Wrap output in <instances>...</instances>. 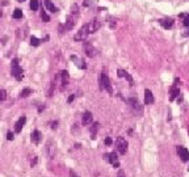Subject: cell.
<instances>
[{
	"instance_id": "16",
	"label": "cell",
	"mask_w": 189,
	"mask_h": 177,
	"mask_svg": "<svg viewBox=\"0 0 189 177\" xmlns=\"http://www.w3.org/2000/svg\"><path fill=\"white\" fill-rule=\"evenodd\" d=\"M179 88H176V87H172L171 88V92H169V100L172 101V100H175L177 96H179Z\"/></svg>"
},
{
	"instance_id": "33",
	"label": "cell",
	"mask_w": 189,
	"mask_h": 177,
	"mask_svg": "<svg viewBox=\"0 0 189 177\" xmlns=\"http://www.w3.org/2000/svg\"><path fill=\"white\" fill-rule=\"evenodd\" d=\"M57 125H58V122H53V124H51V129H57Z\"/></svg>"
},
{
	"instance_id": "35",
	"label": "cell",
	"mask_w": 189,
	"mask_h": 177,
	"mask_svg": "<svg viewBox=\"0 0 189 177\" xmlns=\"http://www.w3.org/2000/svg\"><path fill=\"white\" fill-rule=\"evenodd\" d=\"M183 35H185V37H187V35H189V30H188V32H187V33H184V34H183Z\"/></svg>"
},
{
	"instance_id": "25",
	"label": "cell",
	"mask_w": 189,
	"mask_h": 177,
	"mask_svg": "<svg viewBox=\"0 0 189 177\" xmlns=\"http://www.w3.org/2000/svg\"><path fill=\"white\" fill-rule=\"evenodd\" d=\"M180 17H184V25L189 26V13L188 14H180Z\"/></svg>"
},
{
	"instance_id": "15",
	"label": "cell",
	"mask_w": 189,
	"mask_h": 177,
	"mask_svg": "<svg viewBox=\"0 0 189 177\" xmlns=\"http://www.w3.org/2000/svg\"><path fill=\"white\" fill-rule=\"evenodd\" d=\"M159 24H160L164 29H171L173 26V20H171V19H168V20H159Z\"/></svg>"
},
{
	"instance_id": "36",
	"label": "cell",
	"mask_w": 189,
	"mask_h": 177,
	"mask_svg": "<svg viewBox=\"0 0 189 177\" xmlns=\"http://www.w3.org/2000/svg\"><path fill=\"white\" fill-rule=\"evenodd\" d=\"M17 2H20V3H21V2H24V0H17Z\"/></svg>"
},
{
	"instance_id": "28",
	"label": "cell",
	"mask_w": 189,
	"mask_h": 177,
	"mask_svg": "<svg viewBox=\"0 0 189 177\" xmlns=\"http://www.w3.org/2000/svg\"><path fill=\"white\" fill-rule=\"evenodd\" d=\"M104 143L107 144V146H110V144H112V139L110 138H107V139L104 140Z\"/></svg>"
},
{
	"instance_id": "34",
	"label": "cell",
	"mask_w": 189,
	"mask_h": 177,
	"mask_svg": "<svg viewBox=\"0 0 189 177\" xmlns=\"http://www.w3.org/2000/svg\"><path fill=\"white\" fill-rule=\"evenodd\" d=\"M43 109H45V106H43V105H42V106H39V109H38V111H42Z\"/></svg>"
},
{
	"instance_id": "30",
	"label": "cell",
	"mask_w": 189,
	"mask_h": 177,
	"mask_svg": "<svg viewBox=\"0 0 189 177\" xmlns=\"http://www.w3.org/2000/svg\"><path fill=\"white\" fill-rule=\"evenodd\" d=\"M70 177H79V176L76 175V172H74V171H70Z\"/></svg>"
},
{
	"instance_id": "26",
	"label": "cell",
	"mask_w": 189,
	"mask_h": 177,
	"mask_svg": "<svg viewBox=\"0 0 189 177\" xmlns=\"http://www.w3.org/2000/svg\"><path fill=\"white\" fill-rule=\"evenodd\" d=\"M7 99V92L4 89H0V101H4Z\"/></svg>"
},
{
	"instance_id": "13",
	"label": "cell",
	"mask_w": 189,
	"mask_h": 177,
	"mask_svg": "<svg viewBox=\"0 0 189 177\" xmlns=\"http://www.w3.org/2000/svg\"><path fill=\"white\" fill-rule=\"evenodd\" d=\"M93 117H92V113L91 111H85L84 114H83V118H82V122L83 125H89L91 122H92Z\"/></svg>"
},
{
	"instance_id": "32",
	"label": "cell",
	"mask_w": 189,
	"mask_h": 177,
	"mask_svg": "<svg viewBox=\"0 0 189 177\" xmlns=\"http://www.w3.org/2000/svg\"><path fill=\"white\" fill-rule=\"evenodd\" d=\"M117 177H125V173H123L122 171H119V172H118V176H117Z\"/></svg>"
},
{
	"instance_id": "9",
	"label": "cell",
	"mask_w": 189,
	"mask_h": 177,
	"mask_svg": "<svg viewBox=\"0 0 189 177\" xmlns=\"http://www.w3.org/2000/svg\"><path fill=\"white\" fill-rule=\"evenodd\" d=\"M129 104H130V106L133 108V110H134V111L142 113V106H141V104L138 102V100H137V99H129Z\"/></svg>"
},
{
	"instance_id": "2",
	"label": "cell",
	"mask_w": 189,
	"mask_h": 177,
	"mask_svg": "<svg viewBox=\"0 0 189 177\" xmlns=\"http://www.w3.org/2000/svg\"><path fill=\"white\" fill-rule=\"evenodd\" d=\"M12 75L16 80H21L23 79V68L19 66V60L14 59L12 62Z\"/></svg>"
},
{
	"instance_id": "17",
	"label": "cell",
	"mask_w": 189,
	"mask_h": 177,
	"mask_svg": "<svg viewBox=\"0 0 189 177\" xmlns=\"http://www.w3.org/2000/svg\"><path fill=\"white\" fill-rule=\"evenodd\" d=\"M74 25H75V21L72 20L71 16H68L67 17V23H66V29H67V30H71V29L74 28Z\"/></svg>"
},
{
	"instance_id": "5",
	"label": "cell",
	"mask_w": 189,
	"mask_h": 177,
	"mask_svg": "<svg viewBox=\"0 0 189 177\" xmlns=\"http://www.w3.org/2000/svg\"><path fill=\"white\" fill-rule=\"evenodd\" d=\"M88 33H89V29H88V24H85L84 26H82L80 28V30L78 32V34L75 35V41H84L85 39V37L88 35Z\"/></svg>"
},
{
	"instance_id": "31",
	"label": "cell",
	"mask_w": 189,
	"mask_h": 177,
	"mask_svg": "<svg viewBox=\"0 0 189 177\" xmlns=\"http://www.w3.org/2000/svg\"><path fill=\"white\" fill-rule=\"evenodd\" d=\"M36 163H37V157L34 156V157H33V161H32V163H30V164H32V167H34V165H36Z\"/></svg>"
},
{
	"instance_id": "29",
	"label": "cell",
	"mask_w": 189,
	"mask_h": 177,
	"mask_svg": "<svg viewBox=\"0 0 189 177\" xmlns=\"http://www.w3.org/2000/svg\"><path fill=\"white\" fill-rule=\"evenodd\" d=\"M74 100H75V95H71L70 97H68V100H67V101H68V102H72Z\"/></svg>"
},
{
	"instance_id": "24",
	"label": "cell",
	"mask_w": 189,
	"mask_h": 177,
	"mask_svg": "<svg viewBox=\"0 0 189 177\" xmlns=\"http://www.w3.org/2000/svg\"><path fill=\"white\" fill-rule=\"evenodd\" d=\"M29 95H32V89L29 88H25L23 92H21V97H28Z\"/></svg>"
},
{
	"instance_id": "6",
	"label": "cell",
	"mask_w": 189,
	"mask_h": 177,
	"mask_svg": "<svg viewBox=\"0 0 189 177\" xmlns=\"http://www.w3.org/2000/svg\"><path fill=\"white\" fill-rule=\"evenodd\" d=\"M84 53H85V55L87 56H89V58H92L94 56V54H96V51H94V47L92 46V43L91 42H85L84 43Z\"/></svg>"
},
{
	"instance_id": "14",
	"label": "cell",
	"mask_w": 189,
	"mask_h": 177,
	"mask_svg": "<svg viewBox=\"0 0 189 177\" xmlns=\"http://www.w3.org/2000/svg\"><path fill=\"white\" fill-rule=\"evenodd\" d=\"M100 28V23L97 20H93L92 23L88 24V29H89V33H93V32H96L97 29Z\"/></svg>"
},
{
	"instance_id": "18",
	"label": "cell",
	"mask_w": 189,
	"mask_h": 177,
	"mask_svg": "<svg viewBox=\"0 0 189 177\" xmlns=\"http://www.w3.org/2000/svg\"><path fill=\"white\" fill-rule=\"evenodd\" d=\"M45 5H46V8L50 11V12H57V8L54 7V4L50 0H45Z\"/></svg>"
},
{
	"instance_id": "1",
	"label": "cell",
	"mask_w": 189,
	"mask_h": 177,
	"mask_svg": "<svg viewBox=\"0 0 189 177\" xmlns=\"http://www.w3.org/2000/svg\"><path fill=\"white\" fill-rule=\"evenodd\" d=\"M100 83H101V88L105 89L108 93H113V89H112V85H110V80H109L107 72L103 71L101 74V79H100Z\"/></svg>"
},
{
	"instance_id": "8",
	"label": "cell",
	"mask_w": 189,
	"mask_h": 177,
	"mask_svg": "<svg viewBox=\"0 0 189 177\" xmlns=\"http://www.w3.org/2000/svg\"><path fill=\"white\" fill-rule=\"evenodd\" d=\"M154 95H152V92L150 89H146L144 91V104L146 105H151V104H154Z\"/></svg>"
},
{
	"instance_id": "7",
	"label": "cell",
	"mask_w": 189,
	"mask_h": 177,
	"mask_svg": "<svg viewBox=\"0 0 189 177\" xmlns=\"http://www.w3.org/2000/svg\"><path fill=\"white\" fill-rule=\"evenodd\" d=\"M177 154L181 157L183 161H188L189 160V151L185 147H177Z\"/></svg>"
},
{
	"instance_id": "12",
	"label": "cell",
	"mask_w": 189,
	"mask_h": 177,
	"mask_svg": "<svg viewBox=\"0 0 189 177\" xmlns=\"http://www.w3.org/2000/svg\"><path fill=\"white\" fill-rule=\"evenodd\" d=\"M25 122H26V118H25V117H21L20 120L16 122V125H14V131H16V133H20L21 130H23V127H24Z\"/></svg>"
},
{
	"instance_id": "11",
	"label": "cell",
	"mask_w": 189,
	"mask_h": 177,
	"mask_svg": "<svg viewBox=\"0 0 189 177\" xmlns=\"http://www.w3.org/2000/svg\"><path fill=\"white\" fill-rule=\"evenodd\" d=\"M30 139H32V142H33V143L38 144L39 142H41V139H42V134L38 131V130H34V131L32 133V136H30Z\"/></svg>"
},
{
	"instance_id": "19",
	"label": "cell",
	"mask_w": 189,
	"mask_h": 177,
	"mask_svg": "<svg viewBox=\"0 0 189 177\" xmlns=\"http://www.w3.org/2000/svg\"><path fill=\"white\" fill-rule=\"evenodd\" d=\"M97 129H99V124H94V125H93V127H91V138H92V139L96 138Z\"/></svg>"
},
{
	"instance_id": "22",
	"label": "cell",
	"mask_w": 189,
	"mask_h": 177,
	"mask_svg": "<svg viewBox=\"0 0 189 177\" xmlns=\"http://www.w3.org/2000/svg\"><path fill=\"white\" fill-rule=\"evenodd\" d=\"M39 39L38 38H36V37H33V35H32V38H30V45L32 46H38L39 45Z\"/></svg>"
},
{
	"instance_id": "3",
	"label": "cell",
	"mask_w": 189,
	"mask_h": 177,
	"mask_svg": "<svg viewBox=\"0 0 189 177\" xmlns=\"http://www.w3.org/2000/svg\"><path fill=\"white\" fill-rule=\"evenodd\" d=\"M116 147H117V150H118L119 154L125 155L126 151H128V142H126L122 136H119V138L117 139V142H116Z\"/></svg>"
},
{
	"instance_id": "21",
	"label": "cell",
	"mask_w": 189,
	"mask_h": 177,
	"mask_svg": "<svg viewBox=\"0 0 189 177\" xmlns=\"http://www.w3.org/2000/svg\"><path fill=\"white\" fill-rule=\"evenodd\" d=\"M30 9L32 11H37L38 9V2L37 0H30Z\"/></svg>"
},
{
	"instance_id": "4",
	"label": "cell",
	"mask_w": 189,
	"mask_h": 177,
	"mask_svg": "<svg viewBox=\"0 0 189 177\" xmlns=\"http://www.w3.org/2000/svg\"><path fill=\"white\" fill-rule=\"evenodd\" d=\"M104 160L109 161V163L113 165L114 168H118V167H119V161H118V157H117V155H116V152L105 154V155H104Z\"/></svg>"
},
{
	"instance_id": "20",
	"label": "cell",
	"mask_w": 189,
	"mask_h": 177,
	"mask_svg": "<svg viewBox=\"0 0 189 177\" xmlns=\"http://www.w3.org/2000/svg\"><path fill=\"white\" fill-rule=\"evenodd\" d=\"M23 17V12H21V9H14V12H13V19H21Z\"/></svg>"
},
{
	"instance_id": "23",
	"label": "cell",
	"mask_w": 189,
	"mask_h": 177,
	"mask_svg": "<svg viewBox=\"0 0 189 177\" xmlns=\"http://www.w3.org/2000/svg\"><path fill=\"white\" fill-rule=\"evenodd\" d=\"M41 19L45 21V23H49V21H50V17L47 16V13L45 12V11H42V12H41Z\"/></svg>"
},
{
	"instance_id": "27",
	"label": "cell",
	"mask_w": 189,
	"mask_h": 177,
	"mask_svg": "<svg viewBox=\"0 0 189 177\" xmlns=\"http://www.w3.org/2000/svg\"><path fill=\"white\" fill-rule=\"evenodd\" d=\"M7 139H8V140H13V139H14V135H13L12 131H8V133H7Z\"/></svg>"
},
{
	"instance_id": "10",
	"label": "cell",
	"mask_w": 189,
	"mask_h": 177,
	"mask_svg": "<svg viewBox=\"0 0 189 177\" xmlns=\"http://www.w3.org/2000/svg\"><path fill=\"white\" fill-rule=\"evenodd\" d=\"M117 75H118V78H125L126 80H128V81L130 83V85H134V80H133V78L130 76V75H129L126 71H123V70H118Z\"/></svg>"
}]
</instances>
